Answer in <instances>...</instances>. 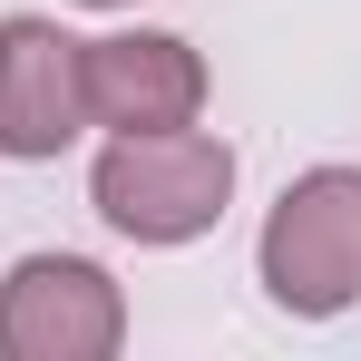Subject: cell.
Instances as JSON below:
<instances>
[{
	"instance_id": "3",
	"label": "cell",
	"mask_w": 361,
	"mask_h": 361,
	"mask_svg": "<svg viewBox=\"0 0 361 361\" xmlns=\"http://www.w3.org/2000/svg\"><path fill=\"white\" fill-rule=\"evenodd\" d=\"M127 342V293L88 254H20L0 274V361H108Z\"/></svg>"
},
{
	"instance_id": "1",
	"label": "cell",
	"mask_w": 361,
	"mask_h": 361,
	"mask_svg": "<svg viewBox=\"0 0 361 361\" xmlns=\"http://www.w3.org/2000/svg\"><path fill=\"white\" fill-rule=\"evenodd\" d=\"M235 195V147L215 127H127L88 166V205L127 244H195Z\"/></svg>"
},
{
	"instance_id": "5",
	"label": "cell",
	"mask_w": 361,
	"mask_h": 361,
	"mask_svg": "<svg viewBox=\"0 0 361 361\" xmlns=\"http://www.w3.org/2000/svg\"><path fill=\"white\" fill-rule=\"evenodd\" d=\"M205 108V59L176 30H118L88 39V118L98 127H195Z\"/></svg>"
},
{
	"instance_id": "4",
	"label": "cell",
	"mask_w": 361,
	"mask_h": 361,
	"mask_svg": "<svg viewBox=\"0 0 361 361\" xmlns=\"http://www.w3.org/2000/svg\"><path fill=\"white\" fill-rule=\"evenodd\" d=\"M78 127H88V39H68L39 10L0 20V157L39 166L78 147Z\"/></svg>"
},
{
	"instance_id": "2",
	"label": "cell",
	"mask_w": 361,
	"mask_h": 361,
	"mask_svg": "<svg viewBox=\"0 0 361 361\" xmlns=\"http://www.w3.org/2000/svg\"><path fill=\"white\" fill-rule=\"evenodd\" d=\"M254 274L293 322L352 312L361 302V166H302L254 235Z\"/></svg>"
},
{
	"instance_id": "6",
	"label": "cell",
	"mask_w": 361,
	"mask_h": 361,
	"mask_svg": "<svg viewBox=\"0 0 361 361\" xmlns=\"http://www.w3.org/2000/svg\"><path fill=\"white\" fill-rule=\"evenodd\" d=\"M78 10H137V0H78Z\"/></svg>"
}]
</instances>
